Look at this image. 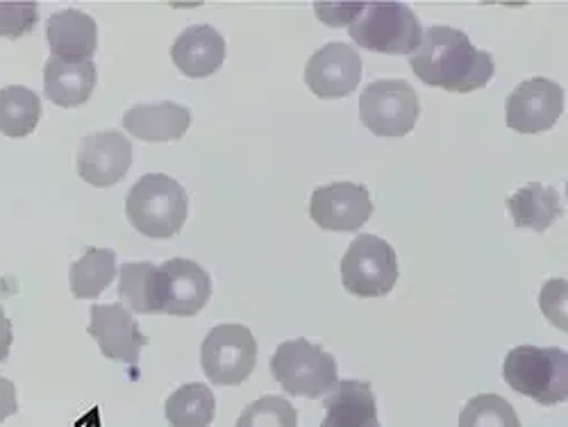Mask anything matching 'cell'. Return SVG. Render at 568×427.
Returning <instances> with one entry per match:
<instances>
[{
	"label": "cell",
	"instance_id": "f1b7e54d",
	"mask_svg": "<svg viewBox=\"0 0 568 427\" xmlns=\"http://www.w3.org/2000/svg\"><path fill=\"white\" fill-rule=\"evenodd\" d=\"M364 10V3H314L316 19L329 28H351Z\"/></svg>",
	"mask_w": 568,
	"mask_h": 427
},
{
	"label": "cell",
	"instance_id": "277c9868",
	"mask_svg": "<svg viewBox=\"0 0 568 427\" xmlns=\"http://www.w3.org/2000/svg\"><path fill=\"white\" fill-rule=\"evenodd\" d=\"M271 373L280 387L294 398L318 400L339 383L335 357L303 337L277 346L271 357Z\"/></svg>",
	"mask_w": 568,
	"mask_h": 427
},
{
	"label": "cell",
	"instance_id": "4dcf8cb0",
	"mask_svg": "<svg viewBox=\"0 0 568 427\" xmlns=\"http://www.w3.org/2000/svg\"><path fill=\"white\" fill-rule=\"evenodd\" d=\"M14 342V332H12V323L6 316V309L0 307V364L8 362L10 357V348Z\"/></svg>",
	"mask_w": 568,
	"mask_h": 427
},
{
	"label": "cell",
	"instance_id": "9c48e42d",
	"mask_svg": "<svg viewBox=\"0 0 568 427\" xmlns=\"http://www.w3.org/2000/svg\"><path fill=\"white\" fill-rule=\"evenodd\" d=\"M564 112V89L548 78L520 82L505 101V121L518 134H539L559 121Z\"/></svg>",
	"mask_w": 568,
	"mask_h": 427
},
{
	"label": "cell",
	"instance_id": "44dd1931",
	"mask_svg": "<svg viewBox=\"0 0 568 427\" xmlns=\"http://www.w3.org/2000/svg\"><path fill=\"white\" fill-rule=\"evenodd\" d=\"M507 210L516 227L535 232H546L552 221L564 214L557 189L541 182L520 186L514 196L507 199Z\"/></svg>",
	"mask_w": 568,
	"mask_h": 427
},
{
	"label": "cell",
	"instance_id": "d6986e66",
	"mask_svg": "<svg viewBox=\"0 0 568 427\" xmlns=\"http://www.w3.org/2000/svg\"><path fill=\"white\" fill-rule=\"evenodd\" d=\"M97 82L99 73L93 62L49 58L43 67V93L58 108L84 105L97 89Z\"/></svg>",
	"mask_w": 568,
	"mask_h": 427
},
{
	"label": "cell",
	"instance_id": "8992f818",
	"mask_svg": "<svg viewBox=\"0 0 568 427\" xmlns=\"http://www.w3.org/2000/svg\"><path fill=\"white\" fill-rule=\"evenodd\" d=\"M398 282L394 246L377 234H359L342 257V284L357 298H385Z\"/></svg>",
	"mask_w": 568,
	"mask_h": 427
},
{
	"label": "cell",
	"instance_id": "603a6c76",
	"mask_svg": "<svg viewBox=\"0 0 568 427\" xmlns=\"http://www.w3.org/2000/svg\"><path fill=\"white\" fill-rule=\"evenodd\" d=\"M171 427H210L216 416V398L207 385H182L164 405Z\"/></svg>",
	"mask_w": 568,
	"mask_h": 427
},
{
	"label": "cell",
	"instance_id": "7a4b0ae2",
	"mask_svg": "<svg viewBox=\"0 0 568 427\" xmlns=\"http://www.w3.org/2000/svg\"><path fill=\"white\" fill-rule=\"evenodd\" d=\"M125 214L139 234L149 240H171L186 221L189 199L178 180L164 173H146L132 184Z\"/></svg>",
	"mask_w": 568,
	"mask_h": 427
},
{
	"label": "cell",
	"instance_id": "7402d4cb",
	"mask_svg": "<svg viewBox=\"0 0 568 427\" xmlns=\"http://www.w3.org/2000/svg\"><path fill=\"white\" fill-rule=\"evenodd\" d=\"M116 275V253L112 248H89L71 264V292L80 301H97Z\"/></svg>",
	"mask_w": 568,
	"mask_h": 427
},
{
	"label": "cell",
	"instance_id": "5b68a950",
	"mask_svg": "<svg viewBox=\"0 0 568 427\" xmlns=\"http://www.w3.org/2000/svg\"><path fill=\"white\" fill-rule=\"evenodd\" d=\"M353 41L366 51L412 55L423 37L418 17L405 3H364L359 19L348 28Z\"/></svg>",
	"mask_w": 568,
	"mask_h": 427
},
{
	"label": "cell",
	"instance_id": "6da1fadb",
	"mask_svg": "<svg viewBox=\"0 0 568 427\" xmlns=\"http://www.w3.org/2000/svg\"><path fill=\"white\" fill-rule=\"evenodd\" d=\"M409 67L423 84L450 93L485 89L496 73L494 58L476 49L466 32L448 26H433L423 32L418 49L409 55Z\"/></svg>",
	"mask_w": 568,
	"mask_h": 427
},
{
	"label": "cell",
	"instance_id": "ffe728a7",
	"mask_svg": "<svg viewBox=\"0 0 568 427\" xmlns=\"http://www.w3.org/2000/svg\"><path fill=\"white\" fill-rule=\"evenodd\" d=\"M119 298L136 314H164L166 277L151 262H128L119 271Z\"/></svg>",
	"mask_w": 568,
	"mask_h": 427
},
{
	"label": "cell",
	"instance_id": "f546056e",
	"mask_svg": "<svg viewBox=\"0 0 568 427\" xmlns=\"http://www.w3.org/2000/svg\"><path fill=\"white\" fill-rule=\"evenodd\" d=\"M19 411V400H17V387L12 379L0 375V423L6 418L14 416Z\"/></svg>",
	"mask_w": 568,
	"mask_h": 427
},
{
	"label": "cell",
	"instance_id": "ac0fdd59",
	"mask_svg": "<svg viewBox=\"0 0 568 427\" xmlns=\"http://www.w3.org/2000/svg\"><path fill=\"white\" fill-rule=\"evenodd\" d=\"M125 130L149 144H166V141H180L189 125H192V112L184 105L164 101L155 105H134L123 114Z\"/></svg>",
	"mask_w": 568,
	"mask_h": 427
},
{
	"label": "cell",
	"instance_id": "e0dca14e",
	"mask_svg": "<svg viewBox=\"0 0 568 427\" xmlns=\"http://www.w3.org/2000/svg\"><path fill=\"white\" fill-rule=\"evenodd\" d=\"M325 418L321 427H381L371 383L344 379L323 400Z\"/></svg>",
	"mask_w": 568,
	"mask_h": 427
},
{
	"label": "cell",
	"instance_id": "30bf717a",
	"mask_svg": "<svg viewBox=\"0 0 568 427\" xmlns=\"http://www.w3.org/2000/svg\"><path fill=\"white\" fill-rule=\"evenodd\" d=\"M373 214L366 184L329 182L314 189L310 201L312 221L325 232H357Z\"/></svg>",
	"mask_w": 568,
	"mask_h": 427
},
{
	"label": "cell",
	"instance_id": "7c38bea8",
	"mask_svg": "<svg viewBox=\"0 0 568 427\" xmlns=\"http://www.w3.org/2000/svg\"><path fill=\"white\" fill-rule=\"evenodd\" d=\"M132 166V144L119 130L87 134L78 151V173L91 186H112Z\"/></svg>",
	"mask_w": 568,
	"mask_h": 427
},
{
	"label": "cell",
	"instance_id": "8fae6325",
	"mask_svg": "<svg viewBox=\"0 0 568 427\" xmlns=\"http://www.w3.org/2000/svg\"><path fill=\"white\" fill-rule=\"evenodd\" d=\"M362 80V58L344 41H329L305 64V84L323 101L346 99Z\"/></svg>",
	"mask_w": 568,
	"mask_h": 427
},
{
	"label": "cell",
	"instance_id": "d4e9b609",
	"mask_svg": "<svg viewBox=\"0 0 568 427\" xmlns=\"http://www.w3.org/2000/svg\"><path fill=\"white\" fill-rule=\"evenodd\" d=\"M459 427H520V420L503 396L480 394L464 405Z\"/></svg>",
	"mask_w": 568,
	"mask_h": 427
},
{
	"label": "cell",
	"instance_id": "52a82bcc",
	"mask_svg": "<svg viewBox=\"0 0 568 427\" xmlns=\"http://www.w3.org/2000/svg\"><path fill=\"white\" fill-rule=\"evenodd\" d=\"M201 366L212 385L236 387L246 383L257 366L253 332L236 323L212 327L201 348Z\"/></svg>",
	"mask_w": 568,
	"mask_h": 427
},
{
	"label": "cell",
	"instance_id": "4fadbf2b",
	"mask_svg": "<svg viewBox=\"0 0 568 427\" xmlns=\"http://www.w3.org/2000/svg\"><path fill=\"white\" fill-rule=\"evenodd\" d=\"M89 318V335L99 342L103 357L130 366L139 364V353L149 344V337L141 335L134 316L123 303L91 305Z\"/></svg>",
	"mask_w": 568,
	"mask_h": 427
},
{
	"label": "cell",
	"instance_id": "5bb4252c",
	"mask_svg": "<svg viewBox=\"0 0 568 427\" xmlns=\"http://www.w3.org/2000/svg\"><path fill=\"white\" fill-rule=\"evenodd\" d=\"M171 60L186 78H210L225 62V39L212 26H189L173 41Z\"/></svg>",
	"mask_w": 568,
	"mask_h": 427
},
{
	"label": "cell",
	"instance_id": "ba28073f",
	"mask_svg": "<svg viewBox=\"0 0 568 427\" xmlns=\"http://www.w3.org/2000/svg\"><path fill=\"white\" fill-rule=\"evenodd\" d=\"M418 114V93L405 80H373L359 99V119L375 136L396 139L409 134Z\"/></svg>",
	"mask_w": 568,
	"mask_h": 427
},
{
	"label": "cell",
	"instance_id": "cb8c5ba5",
	"mask_svg": "<svg viewBox=\"0 0 568 427\" xmlns=\"http://www.w3.org/2000/svg\"><path fill=\"white\" fill-rule=\"evenodd\" d=\"M41 119V99L28 87L10 84L0 89V132L10 139L32 134Z\"/></svg>",
	"mask_w": 568,
	"mask_h": 427
},
{
	"label": "cell",
	"instance_id": "484cf974",
	"mask_svg": "<svg viewBox=\"0 0 568 427\" xmlns=\"http://www.w3.org/2000/svg\"><path fill=\"white\" fill-rule=\"evenodd\" d=\"M234 427H298V411L287 398L262 396L242 411Z\"/></svg>",
	"mask_w": 568,
	"mask_h": 427
},
{
	"label": "cell",
	"instance_id": "9a60e30c",
	"mask_svg": "<svg viewBox=\"0 0 568 427\" xmlns=\"http://www.w3.org/2000/svg\"><path fill=\"white\" fill-rule=\"evenodd\" d=\"M166 277V305L164 314L169 316H196L207 305L212 296V277L210 273L184 257L169 260L164 266Z\"/></svg>",
	"mask_w": 568,
	"mask_h": 427
},
{
	"label": "cell",
	"instance_id": "4316f807",
	"mask_svg": "<svg viewBox=\"0 0 568 427\" xmlns=\"http://www.w3.org/2000/svg\"><path fill=\"white\" fill-rule=\"evenodd\" d=\"M39 21V6L30 3H0V37L19 39L34 30Z\"/></svg>",
	"mask_w": 568,
	"mask_h": 427
},
{
	"label": "cell",
	"instance_id": "3957f363",
	"mask_svg": "<svg viewBox=\"0 0 568 427\" xmlns=\"http://www.w3.org/2000/svg\"><path fill=\"white\" fill-rule=\"evenodd\" d=\"M503 377L511 392L528 396L544 407L568 398V353L561 348L516 346L507 353Z\"/></svg>",
	"mask_w": 568,
	"mask_h": 427
},
{
	"label": "cell",
	"instance_id": "83f0119b",
	"mask_svg": "<svg viewBox=\"0 0 568 427\" xmlns=\"http://www.w3.org/2000/svg\"><path fill=\"white\" fill-rule=\"evenodd\" d=\"M566 296H568V282L566 279H550L544 284V289L539 294V307L546 314V318L568 332V312H566Z\"/></svg>",
	"mask_w": 568,
	"mask_h": 427
},
{
	"label": "cell",
	"instance_id": "2e32d148",
	"mask_svg": "<svg viewBox=\"0 0 568 427\" xmlns=\"http://www.w3.org/2000/svg\"><path fill=\"white\" fill-rule=\"evenodd\" d=\"M45 37H49L51 58L91 62L99 49V26L89 14L80 10L55 12L45 23Z\"/></svg>",
	"mask_w": 568,
	"mask_h": 427
}]
</instances>
